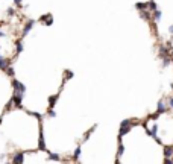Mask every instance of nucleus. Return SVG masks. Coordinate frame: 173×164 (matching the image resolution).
<instances>
[{
	"mask_svg": "<svg viewBox=\"0 0 173 164\" xmlns=\"http://www.w3.org/2000/svg\"><path fill=\"white\" fill-rule=\"evenodd\" d=\"M161 15H163V12H161V11H157V12H155V20H160Z\"/></svg>",
	"mask_w": 173,
	"mask_h": 164,
	"instance_id": "nucleus-4",
	"label": "nucleus"
},
{
	"mask_svg": "<svg viewBox=\"0 0 173 164\" xmlns=\"http://www.w3.org/2000/svg\"><path fill=\"white\" fill-rule=\"evenodd\" d=\"M163 111H166V103H164V102H160V103H158V114L163 112Z\"/></svg>",
	"mask_w": 173,
	"mask_h": 164,
	"instance_id": "nucleus-2",
	"label": "nucleus"
},
{
	"mask_svg": "<svg viewBox=\"0 0 173 164\" xmlns=\"http://www.w3.org/2000/svg\"><path fill=\"white\" fill-rule=\"evenodd\" d=\"M170 32H172V34H173V26H170Z\"/></svg>",
	"mask_w": 173,
	"mask_h": 164,
	"instance_id": "nucleus-6",
	"label": "nucleus"
},
{
	"mask_svg": "<svg viewBox=\"0 0 173 164\" xmlns=\"http://www.w3.org/2000/svg\"><path fill=\"white\" fill-rule=\"evenodd\" d=\"M170 106H172V108H173V97H172V99H170Z\"/></svg>",
	"mask_w": 173,
	"mask_h": 164,
	"instance_id": "nucleus-5",
	"label": "nucleus"
},
{
	"mask_svg": "<svg viewBox=\"0 0 173 164\" xmlns=\"http://www.w3.org/2000/svg\"><path fill=\"white\" fill-rule=\"evenodd\" d=\"M164 154H166V157H172V154H173V148H166V149H164Z\"/></svg>",
	"mask_w": 173,
	"mask_h": 164,
	"instance_id": "nucleus-3",
	"label": "nucleus"
},
{
	"mask_svg": "<svg viewBox=\"0 0 173 164\" xmlns=\"http://www.w3.org/2000/svg\"><path fill=\"white\" fill-rule=\"evenodd\" d=\"M129 129H131V120H123V122H121V126H120V137L125 135Z\"/></svg>",
	"mask_w": 173,
	"mask_h": 164,
	"instance_id": "nucleus-1",
	"label": "nucleus"
}]
</instances>
